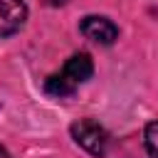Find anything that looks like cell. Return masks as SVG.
<instances>
[{
	"label": "cell",
	"instance_id": "6da1fadb",
	"mask_svg": "<svg viewBox=\"0 0 158 158\" xmlns=\"http://www.w3.org/2000/svg\"><path fill=\"white\" fill-rule=\"evenodd\" d=\"M91 74H94V62H91V57H89L86 52L72 54V57L64 62L62 72L49 74V77L44 79V91H47L49 96H57V99L72 96L79 84H84V81L91 79Z\"/></svg>",
	"mask_w": 158,
	"mask_h": 158
},
{
	"label": "cell",
	"instance_id": "7a4b0ae2",
	"mask_svg": "<svg viewBox=\"0 0 158 158\" xmlns=\"http://www.w3.org/2000/svg\"><path fill=\"white\" fill-rule=\"evenodd\" d=\"M69 133H72L74 143L79 148H84L86 153H91L96 158H104L106 156L111 138H109L106 128L99 121H94V118H79V121H74L69 126Z\"/></svg>",
	"mask_w": 158,
	"mask_h": 158
},
{
	"label": "cell",
	"instance_id": "3957f363",
	"mask_svg": "<svg viewBox=\"0 0 158 158\" xmlns=\"http://www.w3.org/2000/svg\"><path fill=\"white\" fill-rule=\"evenodd\" d=\"M79 30L86 40L96 42V44H114L116 37H118V27L114 25V20L104 17V15H86L81 22H79Z\"/></svg>",
	"mask_w": 158,
	"mask_h": 158
},
{
	"label": "cell",
	"instance_id": "277c9868",
	"mask_svg": "<svg viewBox=\"0 0 158 158\" xmlns=\"http://www.w3.org/2000/svg\"><path fill=\"white\" fill-rule=\"evenodd\" d=\"M27 20L25 0H0V37L15 35Z\"/></svg>",
	"mask_w": 158,
	"mask_h": 158
},
{
	"label": "cell",
	"instance_id": "5b68a950",
	"mask_svg": "<svg viewBox=\"0 0 158 158\" xmlns=\"http://www.w3.org/2000/svg\"><path fill=\"white\" fill-rule=\"evenodd\" d=\"M143 146H146L151 158H158V118L146 123V128H143Z\"/></svg>",
	"mask_w": 158,
	"mask_h": 158
},
{
	"label": "cell",
	"instance_id": "8992f818",
	"mask_svg": "<svg viewBox=\"0 0 158 158\" xmlns=\"http://www.w3.org/2000/svg\"><path fill=\"white\" fill-rule=\"evenodd\" d=\"M52 5H62V2H67V0H49Z\"/></svg>",
	"mask_w": 158,
	"mask_h": 158
}]
</instances>
